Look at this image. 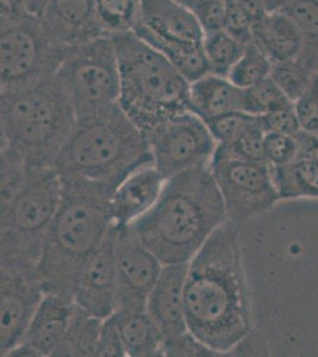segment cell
Here are the masks:
<instances>
[{
	"label": "cell",
	"instance_id": "6da1fadb",
	"mask_svg": "<svg viewBox=\"0 0 318 357\" xmlns=\"http://www.w3.org/2000/svg\"><path fill=\"white\" fill-rule=\"evenodd\" d=\"M184 301L188 330L220 355L251 336L253 314L238 224L218 227L190 261Z\"/></svg>",
	"mask_w": 318,
	"mask_h": 357
},
{
	"label": "cell",
	"instance_id": "7a4b0ae2",
	"mask_svg": "<svg viewBox=\"0 0 318 357\" xmlns=\"http://www.w3.org/2000/svg\"><path fill=\"white\" fill-rule=\"evenodd\" d=\"M62 195L45 235L37 275L45 293L74 299L89 256L113 227L111 199L116 185L61 175Z\"/></svg>",
	"mask_w": 318,
	"mask_h": 357
},
{
	"label": "cell",
	"instance_id": "3957f363",
	"mask_svg": "<svg viewBox=\"0 0 318 357\" xmlns=\"http://www.w3.org/2000/svg\"><path fill=\"white\" fill-rule=\"evenodd\" d=\"M228 222L209 165L166 180L161 197L131 227L163 264H188Z\"/></svg>",
	"mask_w": 318,
	"mask_h": 357
},
{
	"label": "cell",
	"instance_id": "277c9868",
	"mask_svg": "<svg viewBox=\"0 0 318 357\" xmlns=\"http://www.w3.org/2000/svg\"><path fill=\"white\" fill-rule=\"evenodd\" d=\"M153 165L146 135L120 104L77 116L55 169L92 181L119 186L129 175Z\"/></svg>",
	"mask_w": 318,
	"mask_h": 357
},
{
	"label": "cell",
	"instance_id": "5b68a950",
	"mask_svg": "<svg viewBox=\"0 0 318 357\" xmlns=\"http://www.w3.org/2000/svg\"><path fill=\"white\" fill-rule=\"evenodd\" d=\"M75 122L73 104L56 74L0 91L1 146L18 151L30 168H55Z\"/></svg>",
	"mask_w": 318,
	"mask_h": 357
},
{
	"label": "cell",
	"instance_id": "8992f818",
	"mask_svg": "<svg viewBox=\"0 0 318 357\" xmlns=\"http://www.w3.org/2000/svg\"><path fill=\"white\" fill-rule=\"evenodd\" d=\"M117 48L119 104L144 134L190 110V82L137 33L113 35Z\"/></svg>",
	"mask_w": 318,
	"mask_h": 357
},
{
	"label": "cell",
	"instance_id": "52a82bcc",
	"mask_svg": "<svg viewBox=\"0 0 318 357\" xmlns=\"http://www.w3.org/2000/svg\"><path fill=\"white\" fill-rule=\"evenodd\" d=\"M61 195V176L55 168H30L19 195L1 210V268L37 272Z\"/></svg>",
	"mask_w": 318,
	"mask_h": 357
},
{
	"label": "cell",
	"instance_id": "ba28073f",
	"mask_svg": "<svg viewBox=\"0 0 318 357\" xmlns=\"http://www.w3.org/2000/svg\"><path fill=\"white\" fill-rule=\"evenodd\" d=\"M56 77L77 117L119 102L120 74L113 37L105 35L69 48Z\"/></svg>",
	"mask_w": 318,
	"mask_h": 357
},
{
	"label": "cell",
	"instance_id": "9c48e42d",
	"mask_svg": "<svg viewBox=\"0 0 318 357\" xmlns=\"http://www.w3.org/2000/svg\"><path fill=\"white\" fill-rule=\"evenodd\" d=\"M69 48L50 36L31 13L1 24L0 91L33 85L57 73Z\"/></svg>",
	"mask_w": 318,
	"mask_h": 357
},
{
	"label": "cell",
	"instance_id": "30bf717a",
	"mask_svg": "<svg viewBox=\"0 0 318 357\" xmlns=\"http://www.w3.org/2000/svg\"><path fill=\"white\" fill-rule=\"evenodd\" d=\"M209 168L225 203L228 222L239 224L252 220L282 200L267 163L242 160L216 148Z\"/></svg>",
	"mask_w": 318,
	"mask_h": 357
},
{
	"label": "cell",
	"instance_id": "8fae6325",
	"mask_svg": "<svg viewBox=\"0 0 318 357\" xmlns=\"http://www.w3.org/2000/svg\"><path fill=\"white\" fill-rule=\"evenodd\" d=\"M146 137L153 165L166 180L209 165L218 146L206 122L193 111L170 118L150 131Z\"/></svg>",
	"mask_w": 318,
	"mask_h": 357
},
{
	"label": "cell",
	"instance_id": "7c38bea8",
	"mask_svg": "<svg viewBox=\"0 0 318 357\" xmlns=\"http://www.w3.org/2000/svg\"><path fill=\"white\" fill-rule=\"evenodd\" d=\"M117 310H146V303L164 264L131 225L117 227Z\"/></svg>",
	"mask_w": 318,
	"mask_h": 357
},
{
	"label": "cell",
	"instance_id": "4fadbf2b",
	"mask_svg": "<svg viewBox=\"0 0 318 357\" xmlns=\"http://www.w3.org/2000/svg\"><path fill=\"white\" fill-rule=\"evenodd\" d=\"M45 292L37 272L0 269V353L8 356L23 341Z\"/></svg>",
	"mask_w": 318,
	"mask_h": 357
},
{
	"label": "cell",
	"instance_id": "5bb4252c",
	"mask_svg": "<svg viewBox=\"0 0 318 357\" xmlns=\"http://www.w3.org/2000/svg\"><path fill=\"white\" fill-rule=\"evenodd\" d=\"M116 234L117 225L113 224L105 240L89 256L74 293L75 304L100 319L117 311Z\"/></svg>",
	"mask_w": 318,
	"mask_h": 357
},
{
	"label": "cell",
	"instance_id": "9a60e30c",
	"mask_svg": "<svg viewBox=\"0 0 318 357\" xmlns=\"http://www.w3.org/2000/svg\"><path fill=\"white\" fill-rule=\"evenodd\" d=\"M134 33L148 43L202 45L205 38L193 11L177 0H141V21Z\"/></svg>",
	"mask_w": 318,
	"mask_h": 357
},
{
	"label": "cell",
	"instance_id": "2e32d148",
	"mask_svg": "<svg viewBox=\"0 0 318 357\" xmlns=\"http://www.w3.org/2000/svg\"><path fill=\"white\" fill-rule=\"evenodd\" d=\"M40 18L47 33L67 48L107 35L95 0H49Z\"/></svg>",
	"mask_w": 318,
	"mask_h": 357
},
{
	"label": "cell",
	"instance_id": "e0dca14e",
	"mask_svg": "<svg viewBox=\"0 0 318 357\" xmlns=\"http://www.w3.org/2000/svg\"><path fill=\"white\" fill-rule=\"evenodd\" d=\"M188 268L189 262L164 264L148 298L146 311L158 325L164 341L189 331L184 301Z\"/></svg>",
	"mask_w": 318,
	"mask_h": 357
},
{
	"label": "cell",
	"instance_id": "ac0fdd59",
	"mask_svg": "<svg viewBox=\"0 0 318 357\" xmlns=\"http://www.w3.org/2000/svg\"><path fill=\"white\" fill-rule=\"evenodd\" d=\"M166 178L154 165L143 167L117 187L111 199V212L117 227L134 223L157 203Z\"/></svg>",
	"mask_w": 318,
	"mask_h": 357
},
{
	"label": "cell",
	"instance_id": "d6986e66",
	"mask_svg": "<svg viewBox=\"0 0 318 357\" xmlns=\"http://www.w3.org/2000/svg\"><path fill=\"white\" fill-rule=\"evenodd\" d=\"M74 309L73 298L45 293L22 342L36 350L40 357L51 356L65 336Z\"/></svg>",
	"mask_w": 318,
	"mask_h": 357
},
{
	"label": "cell",
	"instance_id": "ffe728a7",
	"mask_svg": "<svg viewBox=\"0 0 318 357\" xmlns=\"http://www.w3.org/2000/svg\"><path fill=\"white\" fill-rule=\"evenodd\" d=\"M189 99L190 110L203 121L227 112H245V89L227 77L208 73L190 82Z\"/></svg>",
	"mask_w": 318,
	"mask_h": 357
},
{
	"label": "cell",
	"instance_id": "44dd1931",
	"mask_svg": "<svg viewBox=\"0 0 318 357\" xmlns=\"http://www.w3.org/2000/svg\"><path fill=\"white\" fill-rule=\"evenodd\" d=\"M272 63L299 59L304 38L297 26L282 11L267 13L252 29V40Z\"/></svg>",
	"mask_w": 318,
	"mask_h": 357
},
{
	"label": "cell",
	"instance_id": "7402d4cb",
	"mask_svg": "<svg viewBox=\"0 0 318 357\" xmlns=\"http://www.w3.org/2000/svg\"><path fill=\"white\" fill-rule=\"evenodd\" d=\"M126 356H164V337L146 310H117L113 313Z\"/></svg>",
	"mask_w": 318,
	"mask_h": 357
},
{
	"label": "cell",
	"instance_id": "603a6c76",
	"mask_svg": "<svg viewBox=\"0 0 318 357\" xmlns=\"http://www.w3.org/2000/svg\"><path fill=\"white\" fill-rule=\"evenodd\" d=\"M102 321L75 304L65 336L51 356L97 357Z\"/></svg>",
	"mask_w": 318,
	"mask_h": 357
},
{
	"label": "cell",
	"instance_id": "cb8c5ba5",
	"mask_svg": "<svg viewBox=\"0 0 318 357\" xmlns=\"http://www.w3.org/2000/svg\"><path fill=\"white\" fill-rule=\"evenodd\" d=\"M270 169L280 199H318V163L299 158Z\"/></svg>",
	"mask_w": 318,
	"mask_h": 357
},
{
	"label": "cell",
	"instance_id": "d4e9b609",
	"mask_svg": "<svg viewBox=\"0 0 318 357\" xmlns=\"http://www.w3.org/2000/svg\"><path fill=\"white\" fill-rule=\"evenodd\" d=\"M246 45V43L230 35L225 29L205 35L202 48L209 73L228 77L230 69L241 57Z\"/></svg>",
	"mask_w": 318,
	"mask_h": 357
},
{
	"label": "cell",
	"instance_id": "484cf974",
	"mask_svg": "<svg viewBox=\"0 0 318 357\" xmlns=\"http://www.w3.org/2000/svg\"><path fill=\"white\" fill-rule=\"evenodd\" d=\"M95 4L107 35L134 33L141 21V0H95Z\"/></svg>",
	"mask_w": 318,
	"mask_h": 357
},
{
	"label": "cell",
	"instance_id": "4316f807",
	"mask_svg": "<svg viewBox=\"0 0 318 357\" xmlns=\"http://www.w3.org/2000/svg\"><path fill=\"white\" fill-rule=\"evenodd\" d=\"M225 29L239 41L250 43L252 29L267 13L264 0H225Z\"/></svg>",
	"mask_w": 318,
	"mask_h": 357
},
{
	"label": "cell",
	"instance_id": "83f0119b",
	"mask_svg": "<svg viewBox=\"0 0 318 357\" xmlns=\"http://www.w3.org/2000/svg\"><path fill=\"white\" fill-rule=\"evenodd\" d=\"M272 65L262 49L250 42L227 77L240 89H250L270 77Z\"/></svg>",
	"mask_w": 318,
	"mask_h": 357
},
{
	"label": "cell",
	"instance_id": "f1b7e54d",
	"mask_svg": "<svg viewBox=\"0 0 318 357\" xmlns=\"http://www.w3.org/2000/svg\"><path fill=\"white\" fill-rule=\"evenodd\" d=\"M316 75L317 74L303 65L299 59L276 62L272 65L270 74L273 82L294 104L310 89Z\"/></svg>",
	"mask_w": 318,
	"mask_h": 357
},
{
	"label": "cell",
	"instance_id": "f546056e",
	"mask_svg": "<svg viewBox=\"0 0 318 357\" xmlns=\"http://www.w3.org/2000/svg\"><path fill=\"white\" fill-rule=\"evenodd\" d=\"M30 167L24 158L8 146H1V210L8 208L26 183Z\"/></svg>",
	"mask_w": 318,
	"mask_h": 357
},
{
	"label": "cell",
	"instance_id": "4dcf8cb0",
	"mask_svg": "<svg viewBox=\"0 0 318 357\" xmlns=\"http://www.w3.org/2000/svg\"><path fill=\"white\" fill-rule=\"evenodd\" d=\"M291 104L294 102L286 97L271 77L245 89V112L255 117L270 114Z\"/></svg>",
	"mask_w": 318,
	"mask_h": 357
},
{
	"label": "cell",
	"instance_id": "1f68e13d",
	"mask_svg": "<svg viewBox=\"0 0 318 357\" xmlns=\"http://www.w3.org/2000/svg\"><path fill=\"white\" fill-rule=\"evenodd\" d=\"M265 136V129L259 117H257L235 142L230 146H218L216 148L242 160L266 163Z\"/></svg>",
	"mask_w": 318,
	"mask_h": 357
},
{
	"label": "cell",
	"instance_id": "d6a6232c",
	"mask_svg": "<svg viewBox=\"0 0 318 357\" xmlns=\"http://www.w3.org/2000/svg\"><path fill=\"white\" fill-rule=\"evenodd\" d=\"M255 118L244 111H234L208 118L205 122L218 146H230L241 136Z\"/></svg>",
	"mask_w": 318,
	"mask_h": 357
},
{
	"label": "cell",
	"instance_id": "836d02e7",
	"mask_svg": "<svg viewBox=\"0 0 318 357\" xmlns=\"http://www.w3.org/2000/svg\"><path fill=\"white\" fill-rule=\"evenodd\" d=\"M299 141L296 136L266 132L265 160L270 167H280L294 162L299 158Z\"/></svg>",
	"mask_w": 318,
	"mask_h": 357
},
{
	"label": "cell",
	"instance_id": "e575fe53",
	"mask_svg": "<svg viewBox=\"0 0 318 357\" xmlns=\"http://www.w3.org/2000/svg\"><path fill=\"white\" fill-rule=\"evenodd\" d=\"M189 8L196 17L205 35L225 29V0H193Z\"/></svg>",
	"mask_w": 318,
	"mask_h": 357
},
{
	"label": "cell",
	"instance_id": "d590c367",
	"mask_svg": "<svg viewBox=\"0 0 318 357\" xmlns=\"http://www.w3.org/2000/svg\"><path fill=\"white\" fill-rule=\"evenodd\" d=\"M163 350L164 356L169 357L221 356L208 345L202 343L190 331L164 341Z\"/></svg>",
	"mask_w": 318,
	"mask_h": 357
},
{
	"label": "cell",
	"instance_id": "8d00e7d4",
	"mask_svg": "<svg viewBox=\"0 0 318 357\" xmlns=\"http://www.w3.org/2000/svg\"><path fill=\"white\" fill-rule=\"evenodd\" d=\"M266 132L296 136L303 130L294 104L259 117Z\"/></svg>",
	"mask_w": 318,
	"mask_h": 357
},
{
	"label": "cell",
	"instance_id": "74e56055",
	"mask_svg": "<svg viewBox=\"0 0 318 357\" xmlns=\"http://www.w3.org/2000/svg\"><path fill=\"white\" fill-rule=\"evenodd\" d=\"M126 353L121 340L114 314L105 318L101 325L97 343V357H125Z\"/></svg>",
	"mask_w": 318,
	"mask_h": 357
},
{
	"label": "cell",
	"instance_id": "f35d334b",
	"mask_svg": "<svg viewBox=\"0 0 318 357\" xmlns=\"http://www.w3.org/2000/svg\"><path fill=\"white\" fill-rule=\"evenodd\" d=\"M28 13L25 0H0L1 24L18 21Z\"/></svg>",
	"mask_w": 318,
	"mask_h": 357
},
{
	"label": "cell",
	"instance_id": "ab89813d",
	"mask_svg": "<svg viewBox=\"0 0 318 357\" xmlns=\"http://www.w3.org/2000/svg\"><path fill=\"white\" fill-rule=\"evenodd\" d=\"M296 137L299 146L297 160L304 158L318 163V135L302 130L299 135H296Z\"/></svg>",
	"mask_w": 318,
	"mask_h": 357
},
{
	"label": "cell",
	"instance_id": "60d3db41",
	"mask_svg": "<svg viewBox=\"0 0 318 357\" xmlns=\"http://www.w3.org/2000/svg\"><path fill=\"white\" fill-rule=\"evenodd\" d=\"M49 0H25L29 13L33 16L40 17Z\"/></svg>",
	"mask_w": 318,
	"mask_h": 357
},
{
	"label": "cell",
	"instance_id": "b9f144b4",
	"mask_svg": "<svg viewBox=\"0 0 318 357\" xmlns=\"http://www.w3.org/2000/svg\"><path fill=\"white\" fill-rule=\"evenodd\" d=\"M292 0H264V4H265L267 13H273V11L282 10L284 6H286Z\"/></svg>",
	"mask_w": 318,
	"mask_h": 357
},
{
	"label": "cell",
	"instance_id": "7bdbcfd3",
	"mask_svg": "<svg viewBox=\"0 0 318 357\" xmlns=\"http://www.w3.org/2000/svg\"><path fill=\"white\" fill-rule=\"evenodd\" d=\"M311 134L318 135V123H317V126H315L314 131H312V132H311Z\"/></svg>",
	"mask_w": 318,
	"mask_h": 357
}]
</instances>
